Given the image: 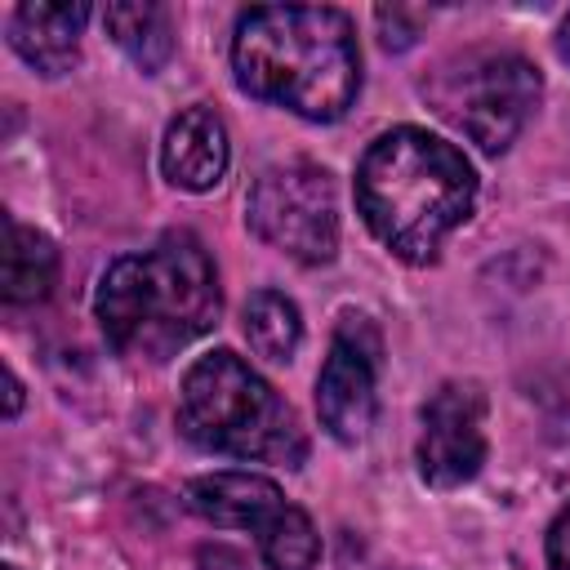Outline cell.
I'll return each mask as SVG.
<instances>
[{
  "mask_svg": "<svg viewBox=\"0 0 570 570\" xmlns=\"http://www.w3.org/2000/svg\"><path fill=\"white\" fill-rule=\"evenodd\" d=\"M187 508L223 530H254L267 570H312L321 534L303 508H294L267 476L209 472L187 481Z\"/></svg>",
  "mask_w": 570,
  "mask_h": 570,
  "instance_id": "cell-7",
  "label": "cell"
},
{
  "mask_svg": "<svg viewBox=\"0 0 570 570\" xmlns=\"http://www.w3.org/2000/svg\"><path fill=\"white\" fill-rule=\"evenodd\" d=\"M18 410H22V383H18V374L4 365V419H18Z\"/></svg>",
  "mask_w": 570,
  "mask_h": 570,
  "instance_id": "cell-18",
  "label": "cell"
},
{
  "mask_svg": "<svg viewBox=\"0 0 570 570\" xmlns=\"http://www.w3.org/2000/svg\"><path fill=\"white\" fill-rule=\"evenodd\" d=\"M245 338H249L254 356L285 365L303 343V316H298L294 298H285L281 289H254L245 303Z\"/></svg>",
  "mask_w": 570,
  "mask_h": 570,
  "instance_id": "cell-14",
  "label": "cell"
},
{
  "mask_svg": "<svg viewBox=\"0 0 570 570\" xmlns=\"http://www.w3.org/2000/svg\"><path fill=\"white\" fill-rule=\"evenodd\" d=\"M236 85L303 120H338L361 94L352 18L330 4H258L232 31Z\"/></svg>",
  "mask_w": 570,
  "mask_h": 570,
  "instance_id": "cell-1",
  "label": "cell"
},
{
  "mask_svg": "<svg viewBox=\"0 0 570 570\" xmlns=\"http://www.w3.org/2000/svg\"><path fill=\"white\" fill-rule=\"evenodd\" d=\"M4 570H18V566H4Z\"/></svg>",
  "mask_w": 570,
  "mask_h": 570,
  "instance_id": "cell-20",
  "label": "cell"
},
{
  "mask_svg": "<svg viewBox=\"0 0 570 570\" xmlns=\"http://www.w3.org/2000/svg\"><path fill=\"white\" fill-rule=\"evenodd\" d=\"M374 374H379V334L365 316H343L334 338H330V352H325V365L316 374V414H321V428L352 445L370 432L374 423Z\"/></svg>",
  "mask_w": 570,
  "mask_h": 570,
  "instance_id": "cell-9",
  "label": "cell"
},
{
  "mask_svg": "<svg viewBox=\"0 0 570 570\" xmlns=\"http://www.w3.org/2000/svg\"><path fill=\"white\" fill-rule=\"evenodd\" d=\"M379 18V27H383V49H410L414 40H419V27L410 22V13L401 9V4H392V9H379L374 13Z\"/></svg>",
  "mask_w": 570,
  "mask_h": 570,
  "instance_id": "cell-16",
  "label": "cell"
},
{
  "mask_svg": "<svg viewBox=\"0 0 570 570\" xmlns=\"http://www.w3.org/2000/svg\"><path fill=\"white\" fill-rule=\"evenodd\" d=\"M89 22V4L27 0L9 13V45L40 76H67L80 62V31Z\"/></svg>",
  "mask_w": 570,
  "mask_h": 570,
  "instance_id": "cell-11",
  "label": "cell"
},
{
  "mask_svg": "<svg viewBox=\"0 0 570 570\" xmlns=\"http://www.w3.org/2000/svg\"><path fill=\"white\" fill-rule=\"evenodd\" d=\"M530 401L539 405V419H543V436L566 445L570 441V370H552L534 383Z\"/></svg>",
  "mask_w": 570,
  "mask_h": 570,
  "instance_id": "cell-15",
  "label": "cell"
},
{
  "mask_svg": "<svg viewBox=\"0 0 570 570\" xmlns=\"http://www.w3.org/2000/svg\"><path fill=\"white\" fill-rule=\"evenodd\" d=\"M4 276H0V294L9 307H31L45 303L53 281H58V249L45 232L22 227L13 218H4Z\"/></svg>",
  "mask_w": 570,
  "mask_h": 570,
  "instance_id": "cell-12",
  "label": "cell"
},
{
  "mask_svg": "<svg viewBox=\"0 0 570 570\" xmlns=\"http://www.w3.org/2000/svg\"><path fill=\"white\" fill-rule=\"evenodd\" d=\"M419 476L432 490H454L472 481L485 463V392L476 383H441L423 401L419 432Z\"/></svg>",
  "mask_w": 570,
  "mask_h": 570,
  "instance_id": "cell-8",
  "label": "cell"
},
{
  "mask_svg": "<svg viewBox=\"0 0 570 570\" xmlns=\"http://www.w3.org/2000/svg\"><path fill=\"white\" fill-rule=\"evenodd\" d=\"M472 205L476 174L468 156L419 125L379 134L356 165V209L379 245L405 263L436 258Z\"/></svg>",
  "mask_w": 570,
  "mask_h": 570,
  "instance_id": "cell-2",
  "label": "cell"
},
{
  "mask_svg": "<svg viewBox=\"0 0 570 570\" xmlns=\"http://www.w3.org/2000/svg\"><path fill=\"white\" fill-rule=\"evenodd\" d=\"M178 432L227 459H258L298 468L307 459V432L294 405L236 352H205L178 387Z\"/></svg>",
  "mask_w": 570,
  "mask_h": 570,
  "instance_id": "cell-4",
  "label": "cell"
},
{
  "mask_svg": "<svg viewBox=\"0 0 570 570\" xmlns=\"http://www.w3.org/2000/svg\"><path fill=\"white\" fill-rule=\"evenodd\" d=\"M232 160L227 125L214 107H187L165 125L160 138V169L183 191H209L223 183Z\"/></svg>",
  "mask_w": 570,
  "mask_h": 570,
  "instance_id": "cell-10",
  "label": "cell"
},
{
  "mask_svg": "<svg viewBox=\"0 0 570 570\" xmlns=\"http://www.w3.org/2000/svg\"><path fill=\"white\" fill-rule=\"evenodd\" d=\"M102 27L111 31V40L125 49V58L134 67H142L147 76L160 71L174 58V18L165 4L151 0H120L102 9Z\"/></svg>",
  "mask_w": 570,
  "mask_h": 570,
  "instance_id": "cell-13",
  "label": "cell"
},
{
  "mask_svg": "<svg viewBox=\"0 0 570 570\" xmlns=\"http://www.w3.org/2000/svg\"><path fill=\"white\" fill-rule=\"evenodd\" d=\"M557 58L570 67V13H566V22L557 27Z\"/></svg>",
  "mask_w": 570,
  "mask_h": 570,
  "instance_id": "cell-19",
  "label": "cell"
},
{
  "mask_svg": "<svg viewBox=\"0 0 570 570\" xmlns=\"http://www.w3.org/2000/svg\"><path fill=\"white\" fill-rule=\"evenodd\" d=\"M223 312V289L209 249L191 232H165L151 249L116 258L94 294L102 338L120 356L169 361Z\"/></svg>",
  "mask_w": 570,
  "mask_h": 570,
  "instance_id": "cell-3",
  "label": "cell"
},
{
  "mask_svg": "<svg viewBox=\"0 0 570 570\" xmlns=\"http://www.w3.org/2000/svg\"><path fill=\"white\" fill-rule=\"evenodd\" d=\"M245 223L276 254L303 267H321L338 254L334 178L312 160L272 165L254 178L245 196Z\"/></svg>",
  "mask_w": 570,
  "mask_h": 570,
  "instance_id": "cell-6",
  "label": "cell"
},
{
  "mask_svg": "<svg viewBox=\"0 0 570 570\" xmlns=\"http://www.w3.org/2000/svg\"><path fill=\"white\" fill-rule=\"evenodd\" d=\"M428 107L485 156L517 142L543 98L539 67L512 49H459L423 76Z\"/></svg>",
  "mask_w": 570,
  "mask_h": 570,
  "instance_id": "cell-5",
  "label": "cell"
},
{
  "mask_svg": "<svg viewBox=\"0 0 570 570\" xmlns=\"http://www.w3.org/2000/svg\"><path fill=\"white\" fill-rule=\"evenodd\" d=\"M548 566L552 570H570V503L548 525Z\"/></svg>",
  "mask_w": 570,
  "mask_h": 570,
  "instance_id": "cell-17",
  "label": "cell"
}]
</instances>
